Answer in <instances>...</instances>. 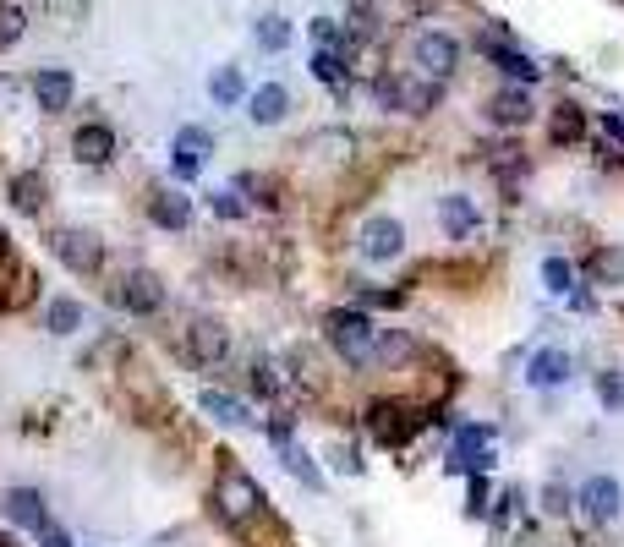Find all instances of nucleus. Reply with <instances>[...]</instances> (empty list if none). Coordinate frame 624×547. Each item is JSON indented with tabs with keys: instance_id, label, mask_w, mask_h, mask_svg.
<instances>
[{
	"instance_id": "1",
	"label": "nucleus",
	"mask_w": 624,
	"mask_h": 547,
	"mask_svg": "<svg viewBox=\"0 0 624 547\" xmlns=\"http://www.w3.org/2000/svg\"><path fill=\"white\" fill-rule=\"evenodd\" d=\"M323 329H329V345H334V351H340L351 367H367V362H373L378 334H384L362 307H334L329 318H323Z\"/></svg>"
},
{
	"instance_id": "2",
	"label": "nucleus",
	"mask_w": 624,
	"mask_h": 547,
	"mask_svg": "<svg viewBox=\"0 0 624 547\" xmlns=\"http://www.w3.org/2000/svg\"><path fill=\"white\" fill-rule=\"evenodd\" d=\"M214 504H219V515H225L230 526H252V520H263V493H258V482H252L247 471H236V465H225V471H219Z\"/></svg>"
},
{
	"instance_id": "3",
	"label": "nucleus",
	"mask_w": 624,
	"mask_h": 547,
	"mask_svg": "<svg viewBox=\"0 0 624 547\" xmlns=\"http://www.w3.org/2000/svg\"><path fill=\"white\" fill-rule=\"evenodd\" d=\"M373 99L384 104V110H395V115H427L438 104V83H427L422 72L384 77V83H373Z\"/></svg>"
},
{
	"instance_id": "4",
	"label": "nucleus",
	"mask_w": 624,
	"mask_h": 547,
	"mask_svg": "<svg viewBox=\"0 0 624 547\" xmlns=\"http://www.w3.org/2000/svg\"><path fill=\"white\" fill-rule=\"evenodd\" d=\"M493 438H499L493 427H477V422H471V427H460L444 471H449V476H460V471H466V476H482V471L493 465Z\"/></svg>"
},
{
	"instance_id": "5",
	"label": "nucleus",
	"mask_w": 624,
	"mask_h": 547,
	"mask_svg": "<svg viewBox=\"0 0 624 547\" xmlns=\"http://www.w3.org/2000/svg\"><path fill=\"white\" fill-rule=\"evenodd\" d=\"M411 61H416V72H422L427 83H444V77L460 66V44L449 39V33H416V39H411Z\"/></svg>"
},
{
	"instance_id": "6",
	"label": "nucleus",
	"mask_w": 624,
	"mask_h": 547,
	"mask_svg": "<svg viewBox=\"0 0 624 547\" xmlns=\"http://www.w3.org/2000/svg\"><path fill=\"white\" fill-rule=\"evenodd\" d=\"M55 258H61L72 274H99L104 241L94 236V230H55Z\"/></svg>"
},
{
	"instance_id": "7",
	"label": "nucleus",
	"mask_w": 624,
	"mask_h": 547,
	"mask_svg": "<svg viewBox=\"0 0 624 547\" xmlns=\"http://www.w3.org/2000/svg\"><path fill=\"white\" fill-rule=\"evenodd\" d=\"M367 433H373L378 444L400 449L416 433V416L406 411V405H395V400H373V405H367Z\"/></svg>"
},
{
	"instance_id": "8",
	"label": "nucleus",
	"mask_w": 624,
	"mask_h": 547,
	"mask_svg": "<svg viewBox=\"0 0 624 547\" xmlns=\"http://www.w3.org/2000/svg\"><path fill=\"white\" fill-rule=\"evenodd\" d=\"M406 252V230H400V219H389V214H373L362 225V258H373V263H389V258H400Z\"/></svg>"
},
{
	"instance_id": "9",
	"label": "nucleus",
	"mask_w": 624,
	"mask_h": 547,
	"mask_svg": "<svg viewBox=\"0 0 624 547\" xmlns=\"http://www.w3.org/2000/svg\"><path fill=\"white\" fill-rule=\"evenodd\" d=\"M225 351H230V329L219 318H192L187 323V356L192 362H225Z\"/></svg>"
},
{
	"instance_id": "10",
	"label": "nucleus",
	"mask_w": 624,
	"mask_h": 547,
	"mask_svg": "<svg viewBox=\"0 0 624 547\" xmlns=\"http://www.w3.org/2000/svg\"><path fill=\"white\" fill-rule=\"evenodd\" d=\"M208 159H214V137L203 126H181L176 132V176H198Z\"/></svg>"
},
{
	"instance_id": "11",
	"label": "nucleus",
	"mask_w": 624,
	"mask_h": 547,
	"mask_svg": "<svg viewBox=\"0 0 624 547\" xmlns=\"http://www.w3.org/2000/svg\"><path fill=\"white\" fill-rule=\"evenodd\" d=\"M72 154L83 159V165H110L115 159V132L104 121H88L72 132Z\"/></svg>"
},
{
	"instance_id": "12",
	"label": "nucleus",
	"mask_w": 624,
	"mask_h": 547,
	"mask_svg": "<svg viewBox=\"0 0 624 547\" xmlns=\"http://www.w3.org/2000/svg\"><path fill=\"white\" fill-rule=\"evenodd\" d=\"M115 296H121V307L137 312V318H148V312L165 307V285H159L154 274H126V285L115 290Z\"/></svg>"
},
{
	"instance_id": "13",
	"label": "nucleus",
	"mask_w": 624,
	"mask_h": 547,
	"mask_svg": "<svg viewBox=\"0 0 624 547\" xmlns=\"http://www.w3.org/2000/svg\"><path fill=\"white\" fill-rule=\"evenodd\" d=\"M72 93H77V83H72V72H61V66H50V72L33 77V99H39L44 115H61L66 104H72Z\"/></svg>"
},
{
	"instance_id": "14",
	"label": "nucleus",
	"mask_w": 624,
	"mask_h": 547,
	"mask_svg": "<svg viewBox=\"0 0 624 547\" xmlns=\"http://www.w3.org/2000/svg\"><path fill=\"white\" fill-rule=\"evenodd\" d=\"M581 509L592 520H614L619 509H624V487L614 482V476H592V482L581 487Z\"/></svg>"
},
{
	"instance_id": "15",
	"label": "nucleus",
	"mask_w": 624,
	"mask_h": 547,
	"mask_svg": "<svg viewBox=\"0 0 624 547\" xmlns=\"http://www.w3.org/2000/svg\"><path fill=\"white\" fill-rule=\"evenodd\" d=\"M0 509H6L11 526L33 531V537H39V531L50 526V520H44V504H39V493H33V487H11V493L0 498Z\"/></svg>"
},
{
	"instance_id": "16",
	"label": "nucleus",
	"mask_w": 624,
	"mask_h": 547,
	"mask_svg": "<svg viewBox=\"0 0 624 547\" xmlns=\"http://www.w3.org/2000/svg\"><path fill=\"white\" fill-rule=\"evenodd\" d=\"M564 378H570V356H564L559 345H542V351L526 362V383H531V389H559Z\"/></svg>"
},
{
	"instance_id": "17",
	"label": "nucleus",
	"mask_w": 624,
	"mask_h": 547,
	"mask_svg": "<svg viewBox=\"0 0 624 547\" xmlns=\"http://www.w3.org/2000/svg\"><path fill=\"white\" fill-rule=\"evenodd\" d=\"M438 225H444V236L449 241H466L471 230H477V208H471V197H444V203H438Z\"/></svg>"
},
{
	"instance_id": "18",
	"label": "nucleus",
	"mask_w": 624,
	"mask_h": 547,
	"mask_svg": "<svg viewBox=\"0 0 624 547\" xmlns=\"http://www.w3.org/2000/svg\"><path fill=\"white\" fill-rule=\"evenodd\" d=\"M488 121H493V126H526V121H531V99H526L520 88H499V93L488 99Z\"/></svg>"
},
{
	"instance_id": "19",
	"label": "nucleus",
	"mask_w": 624,
	"mask_h": 547,
	"mask_svg": "<svg viewBox=\"0 0 624 547\" xmlns=\"http://www.w3.org/2000/svg\"><path fill=\"white\" fill-rule=\"evenodd\" d=\"M482 44H488V55L499 61V72H504V77H515V83H537V61H526L520 50H510V44H504L499 33H488Z\"/></svg>"
},
{
	"instance_id": "20",
	"label": "nucleus",
	"mask_w": 624,
	"mask_h": 547,
	"mask_svg": "<svg viewBox=\"0 0 624 547\" xmlns=\"http://www.w3.org/2000/svg\"><path fill=\"white\" fill-rule=\"evenodd\" d=\"M285 115H291V93H285V83H269L252 93V121L258 126H280Z\"/></svg>"
},
{
	"instance_id": "21",
	"label": "nucleus",
	"mask_w": 624,
	"mask_h": 547,
	"mask_svg": "<svg viewBox=\"0 0 624 547\" xmlns=\"http://www.w3.org/2000/svg\"><path fill=\"white\" fill-rule=\"evenodd\" d=\"M154 225L187 230V225H192V203H187L181 192H154Z\"/></svg>"
},
{
	"instance_id": "22",
	"label": "nucleus",
	"mask_w": 624,
	"mask_h": 547,
	"mask_svg": "<svg viewBox=\"0 0 624 547\" xmlns=\"http://www.w3.org/2000/svg\"><path fill=\"white\" fill-rule=\"evenodd\" d=\"M198 405L208 416H214V422H225V427H236V422H252V411L241 400H230V394H219V389H203L198 394Z\"/></svg>"
},
{
	"instance_id": "23",
	"label": "nucleus",
	"mask_w": 624,
	"mask_h": 547,
	"mask_svg": "<svg viewBox=\"0 0 624 547\" xmlns=\"http://www.w3.org/2000/svg\"><path fill=\"white\" fill-rule=\"evenodd\" d=\"M548 137H553V143H581V137H586V115L575 110V104H559L553 121H548Z\"/></svg>"
},
{
	"instance_id": "24",
	"label": "nucleus",
	"mask_w": 624,
	"mask_h": 547,
	"mask_svg": "<svg viewBox=\"0 0 624 547\" xmlns=\"http://www.w3.org/2000/svg\"><path fill=\"white\" fill-rule=\"evenodd\" d=\"M586 269H592L597 285H624V247H597Z\"/></svg>"
},
{
	"instance_id": "25",
	"label": "nucleus",
	"mask_w": 624,
	"mask_h": 547,
	"mask_svg": "<svg viewBox=\"0 0 624 547\" xmlns=\"http://www.w3.org/2000/svg\"><path fill=\"white\" fill-rule=\"evenodd\" d=\"M44 323H50V334H77L83 329V307L77 301H50V312H44Z\"/></svg>"
},
{
	"instance_id": "26",
	"label": "nucleus",
	"mask_w": 624,
	"mask_h": 547,
	"mask_svg": "<svg viewBox=\"0 0 624 547\" xmlns=\"http://www.w3.org/2000/svg\"><path fill=\"white\" fill-rule=\"evenodd\" d=\"M411 351H416V340H411V334H378V351H373V362L395 367V362H406Z\"/></svg>"
},
{
	"instance_id": "27",
	"label": "nucleus",
	"mask_w": 624,
	"mask_h": 547,
	"mask_svg": "<svg viewBox=\"0 0 624 547\" xmlns=\"http://www.w3.org/2000/svg\"><path fill=\"white\" fill-rule=\"evenodd\" d=\"M258 44L269 55H280L285 44H291V22H285V17H258Z\"/></svg>"
},
{
	"instance_id": "28",
	"label": "nucleus",
	"mask_w": 624,
	"mask_h": 547,
	"mask_svg": "<svg viewBox=\"0 0 624 547\" xmlns=\"http://www.w3.org/2000/svg\"><path fill=\"white\" fill-rule=\"evenodd\" d=\"M11 203H17L22 214H39V203H44V181H39V176H17V181H11Z\"/></svg>"
},
{
	"instance_id": "29",
	"label": "nucleus",
	"mask_w": 624,
	"mask_h": 547,
	"mask_svg": "<svg viewBox=\"0 0 624 547\" xmlns=\"http://www.w3.org/2000/svg\"><path fill=\"white\" fill-rule=\"evenodd\" d=\"M351 148H356L351 132H318V137L307 143V154H318V159H345Z\"/></svg>"
},
{
	"instance_id": "30",
	"label": "nucleus",
	"mask_w": 624,
	"mask_h": 547,
	"mask_svg": "<svg viewBox=\"0 0 624 547\" xmlns=\"http://www.w3.org/2000/svg\"><path fill=\"white\" fill-rule=\"evenodd\" d=\"M208 93H214V104H236L241 99V72L236 66H219V72L208 77Z\"/></svg>"
},
{
	"instance_id": "31",
	"label": "nucleus",
	"mask_w": 624,
	"mask_h": 547,
	"mask_svg": "<svg viewBox=\"0 0 624 547\" xmlns=\"http://www.w3.org/2000/svg\"><path fill=\"white\" fill-rule=\"evenodd\" d=\"M280 460H285V465H291V471H296V482H302V487H323L318 465H312V460H307V455H302V449H296V444H280Z\"/></svg>"
},
{
	"instance_id": "32",
	"label": "nucleus",
	"mask_w": 624,
	"mask_h": 547,
	"mask_svg": "<svg viewBox=\"0 0 624 547\" xmlns=\"http://www.w3.org/2000/svg\"><path fill=\"white\" fill-rule=\"evenodd\" d=\"M312 77L329 83V88H345V61L334 50H318V55H312Z\"/></svg>"
},
{
	"instance_id": "33",
	"label": "nucleus",
	"mask_w": 624,
	"mask_h": 547,
	"mask_svg": "<svg viewBox=\"0 0 624 547\" xmlns=\"http://www.w3.org/2000/svg\"><path fill=\"white\" fill-rule=\"evenodd\" d=\"M570 279H575V269H570V263H564V258H542V285H548L553 296H564V290H575Z\"/></svg>"
},
{
	"instance_id": "34",
	"label": "nucleus",
	"mask_w": 624,
	"mask_h": 547,
	"mask_svg": "<svg viewBox=\"0 0 624 547\" xmlns=\"http://www.w3.org/2000/svg\"><path fill=\"white\" fill-rule=\"evenodd\" d=\"M597 400L608 411H624V372H597Z\"/></svg>"
},
{
	"instance_id": "35",
	"label": "nucleus",
	"mask_w": 624,
	"mask_h": 547,
	"mask_svg": "<svg viewBox=\"0 0 624 547\" xmlns=\"http://www.w3.org/2000/svg\"><path fill=\"white\" fill-rule=\"evenodd\" d=\"M22 28H28L22 6H0V50H6V44H17V39H22Z\"/></svg>"
},
{
	"instance_id": "36",
	"label": "nucleus",
	"mask_w": 624,
	"mask_h": 547,
	"mask_svg": "<svg viewBox=\"0 0 624 547\" xmlns=\"http://www.w3.org/2000/svg\"><path fill=\"white\" fill-rule=\"evenodd\" d=\"M312 39H318V50H340V44H345V33L334 28L329 17H318V22H312Z\"/></svg>"
},
{
	"instance_id": "37",
	"label": "nucleus",
	"mask_w": 624,
	"mask_h": 547,
	"mask_svg": "<svg viewBox=\"0 0 624 547\" xmlns=\"http://www.w3.org/2000/svg\"><path fill=\"white\" fill-rule=\"evenodd\" d=\"M214 214L219 219H241V214H247V203H241V197L225 186V192H214Z\"/></svg>"
},
{
	"instance_id": "38",
	"label": "nucleus",
	"mask_w": 624,
	"mask_h": 547,
	"mask_svg": "<svg viewBox=\"0 0 624 547\" xmlns=\"http://www.w3.org/2000/svg\"><path fill=\"white\" fill-rule=\"evenodd\" d=\"M351 33H356V39H373V33H378V17H373L367 6H356V11H351Z\"/></svg>"
},
{
	"instance_id": "39",
	"label": "nucleus",
	"mask_w": 624,
	"mask_h": 547,
	"mask_svg": "<svg viewBox=\"0 0 624 547\" xmlns=\"http://www.w3.org/2000/svg\"><path fill=\"white\" fill-rule=\"evenodd\" d=\"M252 389H258V394H280V378H274V367H269V362L252 367Z\"/></svg>"
},
{
	"instance_id": "40",
	"label": "nucleus",
	"mask_w": 624,
	"mask_h": 547,
	"mask_svg": "<svg viewBox=\"0 0 624 547\" xmlns=\"http://www.w3.org/2000/svg\"><path fill=\"white\" fill-rule=\"evenodd\" d=\"M471 515H482V509H488V482H482V476H471Z\"/></svg>"
},
{
	"instance_id": "41",
	"label": "nucleus",
	"mask_w": 624,
	"mask_h": 547,
	"mask_svg": "<svg viewBox=\"0 0 624 547\" xmlns=\"http://www.w3.org/2000/svg\"><path fill=\"white\" fill-rule=\"evenodd\" d=\"M603 137H614V148H624V115H614V110L603 115Z\"/></svg>"
},
{
	"instance_id": "42",
	"label": "nucleus",
	"mask_w": 624,
	"mask_h": 547,
	"mask_svg": "<svg viewBox=\"0 0 624 547\" xmlns=\"http://www.w3.org/2000/svg\"><path fill=\"white\" fill-rule=\"evenodd\" d=\"M39 542H44V547H72V537H66L61 526H44V531H39Z\"/></svg>"
},
{
	"instance_id": "43",
	"label": "nucleus",
	"mask_w": 624,
	"mask_h": 547,
	"mask_svg": "<svg viewBox=\"0 0 624 547\" xmlns=\"http://www.w3.org/2000/svg\"><path fill=\"white\" fill-rule=\"evenodd\" d=\"M542 504H548L553 515H564V493H559V487H548V493H542Z\"/></svg>"
},
{
	"instance_id": "44",
	"label": "nucleus",
	"mask_w": 624,
	"mask_h": 547,
	"mask_svg": "<svg viewBox=\"0 0 624 547\" xmlns=\"http://www.w3.org/2000/svg\"><path fill=\"white\" fill-rule=\"evenodd\" d=\"M6 252H11V247H6V230H0V263H6Z\"/></svg>"
}]
</instances>
